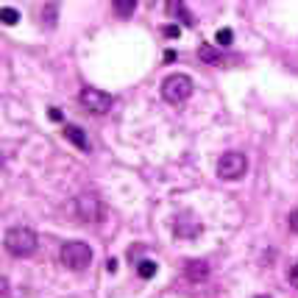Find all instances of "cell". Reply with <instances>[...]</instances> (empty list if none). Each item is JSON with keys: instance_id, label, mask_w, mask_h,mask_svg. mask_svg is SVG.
<instances>
[{"instance_id": "5", "label": "cell", "mask_w": 298, "mask_h": 298, "mask_svg": "<svg viewBox=\"0 0 298 298\" xmlns=\"http://www.w3.org/2000/svg\"><path fill=\"white\" fill-rule=\"evenodd\" d=\"M78 100H81V106L89 109L92 114H106L109 109H112V103H114L112 95L103 92V89H95V86H84L81 95H78Z\"/></svg>"}, {"instance_id": "23", "label": "cell", "mask_w": 298, "mask_h": 298, "mask_svg": "<svg viewBox=\"0 0 298 298\" xmlns=\"http://www.w3.org/2000/svg\"><path fill=\"white\" fill-rule=\"evenodd\" d=\"M3 298H8V282L3 279Z\"/></svg>"}, {"instance_id": "19", "label": "cell", "mask_w": 298, "mask_h": 298, "mask_svg": "<svg viewBox=\"0 0 298 298\" xmlns=\"http://www.w3.org/2000/svg\"><path fill=\"white\" fill-rule=\"evenodd\" d=\"M290 228L298 234V209H293V212H290Z\"/></svg>"}, {"instance_id": "7", "label": "cell", "mask_w": 298, "mask_h": 298, "mask_svg": "<svg viewBox=\"0 0 298 298\" xmlns=\"http://www.w3.org/2000/svg\"><path fill=\"white\" fill-rule=\"evenodd\" d=\"M64 140H70L78 150H89V140H86L84 128L73 126V123H67V126H64Z\"/></svg>"}, {"instance_id": "24", "label": "cell", "mask_w": 298, "mask_h": 298, "mask_svg": "<svg viewBox=\"0 0 298 298\" xmlns=\"http://www.w3.org/2000/svg\"><path fill=\"white\" fill-rule=\"evenodd\" d=\"M256 298H270V296H256Z\"/></svg>"}, {"instance_id": "14", "label": "cell", "mask_w": 298, "mask_h": 298, "mask_svg": "<svg viewBox=\"0 0 298 298\" xmlns=\"http://www.w3.org/2000/svg\"><path fill=\"white\" fill-rule=\"evenodd\" d=\"M156 270H159V265L153 262V259H142V262L137 265V273H140V279H153V276H156Z\"/></svg>"}, {"instance_id": "8", "label": "cell", "mask_w": 298, "mask_h": 298, "mask_svg": "<svg viewBox=\"0 0 298 298\" xmlns=\"http://www.w3.org/2000/svg\"><path fill=\"white\" fill-rule=\"evenodd\" d=\"M201 234V223L192 220L190 215H184L181 220H176V237H198Z\"/></svg>"}, {"instance_id": "20", "label": "cell", "mask_w": 298, "mask_h": 298, "mask_svg": "<svg viewBox=\"0 0 298 298\" xmlns=\"http://www.w3.org/2000/svg\"><path fill=\"white\" fill-rule=\"evenodd\" d=\"M50 120H56V123H62V112H59V109H50Z\"/></svg>"}, {"instance_id": "3", "label": "cell", "mask_w": 298, "mask_h": 298, "mask_svg": "<svg viewBox=\"0 0 298 298\" xmlns=\"http://www.w3.org/2000/svg\"><path fill=\"white\" fill-rule=\"evenodd\" d=\"M59 259H62L64 268H70V270H86L89 262H92V248L81 240H70L62 245Z\"/></svg>"}, {"instance_id": "18", "label": "cell", "mask_w": 298, "mask_h": 298, "mask_svg": "<svg viewBox=\"0 0 298 298\" xmlns=\"http://www.w3.org/2000/svg\"><path fill=\"white\" fill-rule=\"evenodd\" d=\"M290 284H293V287H296V290H298V262H296V265H293V268H290Z\"/></svg>"}, {"instance_id": "21", "label": "cell", "mask_w": 298, "mask_h": 298, "mask_svg": "<svg viewBox=\"0 0 298 298\" xmlns=\"http://www.w3.org/2000/svg\"><path fill=\"white\" fill-rule=\"evenodd\" d=\"M164 62H167V64L176 62V50H164Z\"/></svg>"}, {"instance_id": "1", "label": "cell", "mask_w": 298, "mask_h": 298, "mask_svg": "<svg viewBox=\"0 0 298 298\" xmlns=\"http://www.w3.org/2000/svg\"><path fill=\"white\" fill-rule=\"evenodd\" d=\"M3 242H6V251L14 256H31L36 254V245H39V240H36V234L31 231L28 226H11L6 231V237H3Z\"/></svg>"}, {"instance_id": "11", "label": "cell", "mask_w": 298, "mask_h": 298, "mask_svg": "<svg viewBox=\"0 0 298 298\" xmlns=\"http://www.w3.org/2000/svg\"><path fill=\"white\" fill-rule=\"evenodd\" d=\"M184 270H187V279H190V282H204V279L209 276V268H206V262H201V259H190Z\"/></svg>"}, {"instance_id": "13", "label": "cell", "mask_w": 298, "mask_h": 298, "mask_svg": "<svg viewBox=\"0 0 298 298\" xmlns=\"http://www.w3.org/2000/svg\"><path fill=\"white\" fill-rule=\"evenodd\" d=\"M198 56H201V62H206V64H220V62H223L220 50L209 48V45H201V48H198Z\"/></svg>"}, {"instance_id": "15", "label": "cell", "mask_w": 298, "mask_h": 298, "mask_svg": "<svg viewBox=\"0 0 298 298\" xmlns=\"http://www.w3.org/2000/svg\"><path fill=\"white\" fill-rule=\"evenodd\" d=\"M215 42H218L220 48L231 45V42H234V31H231V28H220L218 34H215Z\"/></svg>"}, {"instance_id": "6", "label": "cell", "mask_w": 298, "mask_h": 298, "mask_svg": "<svg viewBox=\"0 0 298 298\" xmlns=\"http://www.w3.org/2000/svg\"><path fill=\"white\" fill-rule=\"evenodd\" d=\"M73 209H75L78 220H89V223L100 220V215H103V206H100V201L95 195H78L75 204H73Z\"/></svg>"}, {"instance_id": "17", "label": "cell", "mask_w": 298, "mask_h": 298, "mask_svg": "<svg viewBox=\"0 0 298 298\" xmlns=\"http://www.w3.org/2000/svg\"><path fill=\"white\" fill-rule=\"evenodd\" d=\"M162 34L167 36V39H178V36H181V28H178V25H162Z\"/></svg>"}, {"instance_id": "10", "label": "cell", "mask_w": 298, "mask_h": 298, "mask_svg": "<svg viewBox=\"0 0 298 298\" xmlns=\"http://www.w3.org/2000/svg\"><path fill=\"white\" fill-rule=\"evenodd\" d=\"M45 28H56V20H59V0H48L42 6V14H39Z\"/></svg>"}, {"instance_id": "4", "label": "cell", "mask_w": 298, "mask_h": 298, "mask_svg": "<svg viewBox=\"0 0 298 298\" xmlns=\"http://www.w3.org/2000/svg\"><path fill=\"white\" fill-rule=\"evenodd\" d=\"M218 173H220V178H226V181L242 178L245 173H248V159H245V153H240V150H228V153H223L220 162H218Z\"/></svg>"}, {"instance_id": "12", "label": "cell", "mask_w": 298, "mask_h": 298, "mask_svg": "<svg viewBox=\"0 0 298 298\" xmlns=\"http://www.w3.org/2000/svg\"><path fill=\"white\" fill-rule=\"evenodd\" d=\"M112 8H114V14L117 17H131L134 14V8H137V0H112Z\"/></svg>"}, {"instance_id": "22", "label": "cell", "mask_w": 298, "mask_h": 298, "mask_svg": "<svg viewBox=\"0 0 298 298\" xmlns=\"http://www.w3.org/2000/svg\"><path fill=\"white\" fill-rule=\"evenodd\" d=\"M106 270H109V273H114V270H117V259H109V262H106Z\"/></svg>"}, {"instance_id": "16", "label": "cell", "mask_w": 298, "mask_h": 298, "mask_svg": "<svg viewBox=\"0 0 298 298\" xmlns=\"http://www.w3.org/2000/svg\"><path fill=\"white\" fill-rule=\"evenodd\" d=\"M3 22H6V25H17V22H20V11L11 8V6H6L3 8Z\"/></svg>"}, {"instance_id": "9", "label": "cell", "mask_w": 298, "mask_h": 298, "mask_svg": "<svg viewBox=\"0 0 298 298\" xmlns=\"http://www.w3.org/2000/svg\"><path fill=\"white\" fill-rule=\"evenodd\" d=\"M164 8H167V14H170V17H178L184 25H192V22H195V20H192V14L187 11L184 0H167V6H164Z\"/></svg>"}, {"instance_id": "2", "label": "cell", "mask_w": 298, "mask_h": 298, "mask_svg": "<svg viewBox=\"0 0 298 298\" xmlns=\"http://www.w3.org/2000/svg\"><path fill=\"white\" fill-rule=\"evenodd\" d=\"M192 89H195V84H192V78L187 73H176V75H167L162 81V98L167 103H173V106H181L192 95Z\"/></svg>"}]
</instances>
